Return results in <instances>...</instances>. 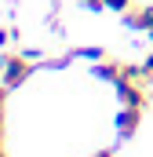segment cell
Segmentation results:
<instances>
[{"label": "cell", "mask_w": 153, "mask_h": 157, "mask_svg": "<svg viewBox=\"0 0 153 157\" xmlns=\"http://www.w3.org/2000/svg\"><path fill=\"white\" fill-rule=\"evenodd\" d=\"M37 70L40 66L33 62V55H26V51H4V55H0V84L11 88V91L22 88Z\"/></svg>", "instance_id": "6da1fadb"}, {"label": "cell", "mask_w": 153, "mask_h": 157, "mask_svg": "<svg viewBox=\"0 0 153 157\" xmlns=\"http://www.w3.org/2000/svg\"><path fill=\"white\" fill-rule=\"evenodd\" d=\"M113 124H117V139L128 143V139H135L139 128H142V110H139V106H120L117 117H113Z\"/></svg>", "instance_id": "7a4b0ae2"}, {"label": "cell", "mask_w": 153, "mask_h": 157, "mask_svg": "<svg viewBox=\"0 0 153 157\" xmlns=\"http://www.w3.org/2000/svg\"><path fill=\"white\" fill-rule=\"evenodd\" d=\"M117 99H120V106H139V110L150 106V91L139 80H120L117 84Z\"/></svg>", "instance_id": "3957f363"}, {"label": "cell", "mask_w": 153, "mask_h": 157, "mask_svg": "<svg viewBox=\"0 0 153 157\" xmlns=\"http://www.w3.org/2000/svg\"><path fill=\"white\" fill-rule=\"evenodd\" d=\"M124 26L135 33H150L153 29V4H135L124 11Z\"/></svg>", "instance_id": "277c9868"}, {"label": "cell", "mask_w": 153, "mask_h": 157, "mask_svg": "<svg viewBox=\"0 0 153 157\" xmlns=\"http://www.w3.org/2000/svg\"><path fill=\"white\" fill-rule=\"evenodd\" d=\"M91 77L106 80V84H120L124 80V62H113V59H99V62H91Z\"/></svg>", "instance_id": "5b68a950"}, {"label": "cell", "mask_w": 153, "mask_h": 157, "mask_svg": "<svg viewBox=\"0 0 153 157\" xmlns=\"http://www.w3.org/2000/svg\"><path fill=\"white\" fill-rule=\"evenodd\" d=\"M76 59H88V62H99V59H106V48H69Z\"/></svg>", "instance_id": "8992f818"}, {"label": "cell", "mask_w": 153, "mask_h": 157, "mask_svg": "<svg viewBox=\"0 0 153 157\" xmlns=\"http://www.w3.org/2000/svg\"><path fill=\"white\" fill-rule=\"evenodd\" d=\"M128 7H131V0H106V11H120L124 15Z\"/></svg>", "instance_id": "52a82bcc"}, {"label": "cell", "mask_w": 153, "mask_h": 157, "mask_svg": "<svg viewBox=\"0 0 153 157\" xmlns=\"http://www.w3.org/2000/svg\"><path fill=\"white\" fill-rule=\"evenodd\" d=\"M142 66H146V80H150V84H153V51H150V55H146V59H142Z\"/></svg>", "instance_id": "ba28073f"}, {"label": "cell", "mask_w": 153, "mask_h": 157, "mask_svg": "<svg viewBox=\"0 0 153 157\" xmlns=\"http://www.w3.org/2000/svg\"><path fill=\"white\" fill-rule=\"evenodd\" d=\"M76 4H84V7H91V11H102V7H106V0H76Z\"/></svg>", "instance_id": "9c48e42d"}, {"label": "cell", "mask_w": 153, "mask_h": 157, "mask_svg": "<svg viewBox=\"0 0 153 157\" xmlns=\"http://www.w3.org/2000/svg\"><path fill=\"white\" fill-rule=\"evenodd\" d=\"M91 157H117V150H113V146H106V150H95Z\"/></svg>", "instance_id": "30bf717a"}, {"label": "cell", "mask_w": 153, "mask_h": 157, "mask_svg": "<svg viewBox=\"0 0 153 157\" xmlns=\"http://www.w3.org/2000/svg\"><path fill=\"white\" fill-rule=\"evenodd\" d=\"M0 135H4V106H0Z\"/></svg>", "instance_id": "8fae6325"}, {"label": "cell", "mask_w": 153, "mask_h": 157, "mask_svg": "<svg viewBox=\"0 0 153 157\" xmlns=\"http://www.w3.org/2000/svg\"><path fill=\"white\" fill-rule=\"evenodd\" d=\"M4 154H7V150H4V135H0V157H4Z\"/></svg>", "instance_id": "7c38bea8"}, {"label": "cell", "mask_w": 153, "mask_h": 157, "mask_svg": "<svg viewBox=\"0 0 153 157\" xmlns=\"http://www.w3.org/2000/svg\"><path fill=\"white\" fill-rule=\"evenodd\" d=\"M146 37H150V44H153V29H150V33H146Z\"/></svg>", "instance_id": "4fadbf2b"}, {"label": "cell", "mask_w": 153, "mask_h": 157, "mask_svg": "<svg viewBox=\"0 0 153 157\" xmlns=\"http://www.w3.org/2000/svg\"><path fill=\"white\" fill-rule=\"evenodd\" d=\"M4 157H7V154H4Z\"/></svg>", "instance_id": "5bb4252c"}]
</instances>
